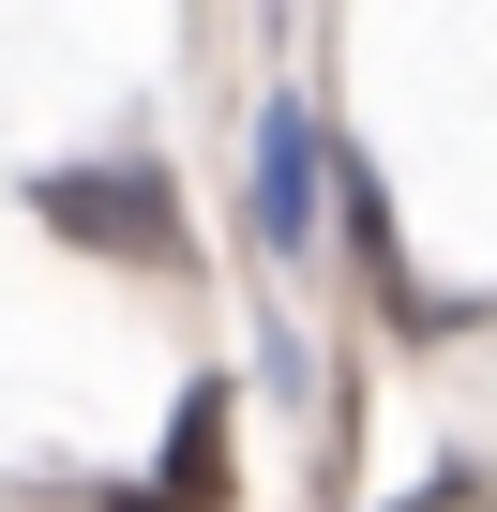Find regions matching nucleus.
<instances>
[{
    "mask_svg": "<svg viewBox=\"0 0 497 512\" xmlns=\"http://www.w3.org/2000/svg\"><path fill=\"white\" fill-rule=\"evenodd\" d=\"M31 211L91 256H121V272H196V226H181V166L166 151H91V166H46Z\"/></svg>",
    "mask_w": 497,
    "mask_h": 512,
    "instance_id": "1",
    "label": "nucleus"
},
{
    "mask_svg": "<svg viewBox=\"0 0 497 512\" xmlns=\"http://www.w3.org/2000/svg\"><path fill=\"white\" fill-rule=\"evenodd\" d=\"M317 196H332V121H317L302 91H272V106H257V241H272V272H332Z\"/></svg>",
    "mask_w": 497,
    "mask_h": 512,
    "instance_id": "2",
    "label": "nucleus"
},
{
    "mask_svg": "<svg viewBox=\"0 0 497 512\" xmlns=\"http://www.w3.org/2000/svg\"><path fill=\"white\" fill-rule=\"evenodd\" d=\"M226 437H241V377H196V392L166 407V452H151L136 482H106V512H241Z\"/></svg>",
    "mask_w": 497,
    "mask_h": 512,
    "instance_id": "3",
    "label": "nucleus"
}]
</instances>
